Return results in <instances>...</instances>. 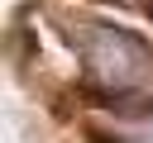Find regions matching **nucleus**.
Instances as JSON below:
<instances>
[{
	"label": "nucleus",
	"mask_w": 153,
	"mask_h": 143,
	"mask_svg": "<svg viewBox=\"0 0 153 143\" xmlns=\"http://www.w3.org/2000/svg\"><path fill=\"white\" fill-rule=\"evenodd\" d=\"M100 143H153V100H115L100 124H96Z\"/></svg>",
	"instance_id": "1"
}]
</instances>
